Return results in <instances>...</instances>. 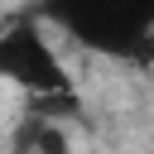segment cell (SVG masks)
Listing matches in <instances>:
<instances>
[{"mask_svg":"<svg viewBox=\"0 0 154 154\" xmlns=\"http://www.w3.org/2000/svg\"><path fill=\"white\" fill-rule=\"evenodd\" d=\"M43 14L91 53L125 63L154 58V0H43Z\"/></svg>","mask_w":154,"mask_h":154,"instance_id":"cell-1","label":"cell"},{"mask_svg":"<svg viewBox=\"0 0 154 154\" xmlns=\"http://www.w3.org/2000/svg\"><path fill=\"white\" fill-rule=\"evenodd\" d=\"M0 77L19 91H29L34 101L38 96H67L72 91V77L58 58V48L48 43V34L38 29V19L19 14L0 29Z\"/></svg>","mask_w":154,"mask_h":154,"instance_id":"cell-2","label":"cell"}]
</instances>
